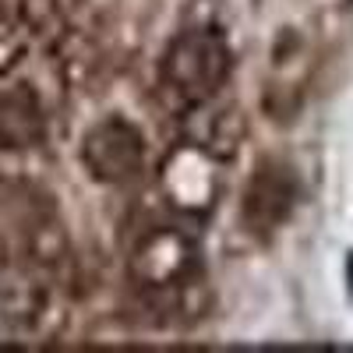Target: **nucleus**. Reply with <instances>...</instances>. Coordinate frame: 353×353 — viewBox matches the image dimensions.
<instances>
[]
</instances>
